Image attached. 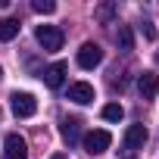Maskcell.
I'll use <instances>...</instances> for the list:
<instances>
[{"label": "cell", "instance_id": "cell-1", "mask_svg": "<svg viewBox=\"0 0 159 159\" xmlns=\"http://www.w3.org/2000/svg\"><path fill=\"white\" fill-rule=\"evenodd\" d=\"M34 38H38V44L47 50V53H53V50H59L62 47V28H56V25H38V31H34Z\"/></svg>", "mask_w": 159, "mask_h": 159}, {"label": "cell", "instance_id": "cell-2", "mask_svg": "<svg viewBox=\"0 0 159 159\" xmlns=\"http://www.w3.org/2000/svg\"><path fill=\"white\" fill-rule=\"evenodd\" d=\"M143 143H147V128L143 125H131L128 131H125V140H122V150H125V156L131 159L137 150H143Z\"/></svg>", "mask_w": 159, "mask_h": 159}, {"label": "cell", "instance_id": "cell-3", "mask_svg": "<svg viewBox=\"0 0 159 159\" xmlns=\"http://www.w3.org/2000/svg\"><path fill=\"white\" fill-rule=\"evenodd\" d=\"M109 143H112V134H109V131H103V128H97V131L84 134V150H88L91 156L106 153V150H109Z\"/></svg>", "mask_w": 159, "mask_h": 159}, {"label": "cell", "instance_id": "cell-4", "mask_svg": "<svg viewBox=\"0 0 159 159\" xmlns=\"http://www.w3.org/2000/svg\"><path fill=\"white\" fill-rule=\"evenodd\" d=\"M10 106H13V112H16L19 119H31V116L38 112V100H34L31 94H19V91L10 97Z\"/></svg>", "mask_w": 159, "mask_h": 159}, {"label": "cell", "instance_id": "cell-5", "mask_svg": "<svg viewBox=\"0 0 159 159\" xmlns=\"http://www.w3.org/2000/svg\"><path fill=\"white\" fill-rule=\"evenodd\" d=\"M75 59H78V66H81V69H97V66L103 62V50L88 41V44H81V50H78Z\"/></svg>", "mask_w": 159, "mask_h": 159}, {"label": "cell", "instance_id": "cell-6", "mask_svg": "<svg viewBox=\"0 0 159 159\" xmlns=\"http://www.w3.org/2000/svg\"><path fill=\"white\" fill-rule=\"evenodd\" d=\"M3 147H7V159H28V143H25V137H19L16 131L7 134Z\"/></svg>", "mask_w": 159, "mask_h": 159}, {"label": "cell", "instance_id": "cell-7", "mask_svg": "<svg viewBox=\"0 0 159 159\" xmlns=\"http://www.w3.org/2000/svg\"><path fill=\"white\" fill-rule=\"evenodd\" d=\"M69 100L78 106H88V103H94V88L88 81H75V84H69Z\"/></svg>", "mask_w": 159, "mask_h": 159}, {"label": "cell", "instance_id": "cell-8", "mask_svg": "<svg viewBox=\"0 0 159 159\" xmlns=\"http://www.w3.org/2000/svg\"><path fill=\"white\" fill-rule=\"evenodd\" d=\"M137 91H140L143 100H153V97L159 94V75H156V72H143V75L137 78Z\"/></svg>", "mask_w": 159, "mask_h": 159}, {"label": "cell", "instance_id": "cell-9", "mask_svg": "<svg viewBox=\"0 0 159 159\" xmlns=\"http://www.w3.org/2000/svg\"><path fill=\"white\" fill-rule=\"evenodd\" d=\"M59 134H62V140L72 147V143H78L81 140V119H75V116H69V119H62V125H59Z\"/></svg>", "mask_w": 159, "mask_h": 159}, {"label": "cell", "instance_id": "cell-10", "mask_svg": "<svg viewBox=\"0 0 159 159\" xmlns=\"http://www.w3.org/2000/svg\"><path fill=\"white\" fill-rule=\"evenodd\" d=\"M66 72H69L66 62H53V66H47V69H44V84H47V88H62Z\"/></svg>", "mask_w": 159, "mask_h": 159}, {"label": "cell", "instance_id": "cell-11", "mask_svg": "<svg viewBox=\"0 0 159 159\" xmlns=\"http://www.w3.org/2000/svg\"><path fill=\"white\" fill-rule=\"evenodd\" d=\"M116 13H119V7H116V3H100V7L94 10V16H97V22H100V25H112Z\"/></svg>", "mask_w": 159, "mask_h": 159}, {"label": "cell", "instance_id": "cell-12", "mask_svg": "<svg viewBox=\"0 0 159 159\" xmlns=\"http://www.w3.org/2000/svg\"><path fill=\"white\" fill-rule=\"evenodd\" d=\"M19 34V19H0V41H13Z\"/></svg>", "mask_w": 159, "mask_h": 159}, {"label": "cell", "instance_id": "cell-13", "mask_svg": "<svg viewBox=\"0 0 159 159\" xmlns=\"http://www.w3.org/2000/svg\"><path fill=\"white\" fill-rule=\"evenodd\" d=\"M116 44H119L122 50H134V38H131V28H128V25H119V31H116Z\"/></svg>", "mask_w": 159, "mask_h": 159}, {"label": "cell", "instance_id": "cell-14", "mask_svg": "<svg viewBox=\"0 0 159 159\" xmlns=\"http://www.w3.org/2000/svg\"><path fill=\"white\" fill-rule=\"evenodd\" d=\"M122 116H125V109H122L119 103H106V106H103V119H106V122H122Z\"/></svg>", "mask_w": 159, "mask_h": 159}, {"label": "cell", "instance_id": "cell-15", "mask_svg": "<svg viewBox=\"0 0 159 159\" xmlns=\"http://www.w3.org/2000/svg\"><path fill=\"white\" fill-rule=\"evenodd\" d=\"M31 10H34V13L50 16V13H56V3H53V0H34V3H31Z\"/></svg>", "mask_w": 159, "mask_h": 159}, {"label": "cell", "instance_id": "cell-16", "mask_svg": "<svg viewBox=\"0 0 159 159\" xmlns=\"http://www.w3.org/2000/svg\"><path fill=\"white\" fill-rule=\"evenodd\" d=\"M140 31H143V38H147V41H156V28H153V22H143V25H140Z\"/></svg>", "mask_w": 159, "mask_h": 159}, {"label": "cell", "instance_id": "cell-17", "mask_svg": "<svg viewBox=\"0 0 159 159\" xmlns=\"http://www.w3.org/2000/svg\"><path fill=\"white\" fill-rule=\"evenodd\" d=\"M50 159H69V156H66V153H56V156H50Z\"/></svg>", "mask_w": 159, "mask_h": 159}, {"label": "cell", "instance_id": "cell-18", "mask_svg": "<svg viewBox=\"0 0 159 159\" xmlns=\"http://www.w3.org/2000/svg\"><path fill=\"white\" fill-rule=\"evenodd\" d=\"M7 3H10V0H0V10H3V7H7Z\"/></svg>", "mask_w": 159, "mask_h": 159}, {"label": "cell", "instance_id": "cell-19", "mask_svg": "<svg viewBox=\"0 0 159 159\" xmlns=\"http://www.w3.org/2000/svg\"><path fill=\"white\" fill-rule=\"evenodd\" d=\"M0 78H3V66H0Z\"/></svg>", "mask_w": 159, "mask_h": 159}, {"label": "cell", "instance_id": "cell-20", "mask_svg": "<svg viewBox=\"0 0 159 159\" xmlns=\"http://www.w3.org/2000/svg\"><path fill=\"white\" fill-rule=\"evenodd\" d=\"M156 62H159V56H156Z\"/></svg>", "mask_w": 159, "mask_h": 159}]
</instances>
